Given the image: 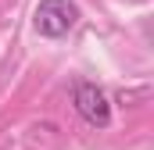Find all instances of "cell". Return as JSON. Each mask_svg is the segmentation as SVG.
<instances>
[{"label": "cell", "instance_id": "cell-2", "mask_svg": "<svg viewBox=\"0 0 154 150\" xmlns=\"http://www.w3.org/2000/svg\"><path fill=\"white\" fill-rule=\"evenodd\" d=\"M72 104H75L79 118L93 129H108L111 125V104H108V93L97 86V82H75V93H72Z\"/></svg>", "mask_w": 154, "mask_h": 150}, {"label": "cell", "instance_id": "cell-3", "mask_svg": "<svg viewBox=\"0 0 154 150\" xmlns=\"http://www.w3.org/2000/svg\"><path fill=\"white\" fill-rule=\"evenodd\" d=\"M140 4H143V0H140Z\"/></svg>", "mask_w": 154, "mask_h": 150}, {"label": "cell", "instance_id": "cell-1", "mask_svg": "<svg viewBox=\"0 0 154 150\" xmlns=\"http://www.w3.org/2000/svg\"><path fill=\"white\" fill-rule=\"evenodd\" d=\"M79 22V7L75 0H39L32 11V29L47 39H61L75 29Z\"/></svg>", "mask_w": 154, "mask_h": 150}]
</instances>
